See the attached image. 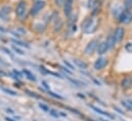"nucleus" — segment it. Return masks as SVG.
<instances>
[{"mask_svg":"<svg viewBox=\"0 0 132 121\" xmlns=\"http://www.w3.org/2000/svg\"><path fill=\"white\" fill-rule=\"evenodd\" d=\"M45 6V1L43 0H38L36 1L35 3L33 4L32 8H31V14L32 16H37Z\"/></svg>","mask_w":132,"mask_h":121,"instance_id":"f257e3e1","label":"nucleus"},{"mask_svg":"<svg viewBox=\"0 0 132 121\" xmlns=\"http://www.w3.org/2000/svg\"><path fill=\"white\" fill-rule=\"evenodd\" d=\"M26 11H27V5H26V2L25 1H20L16 5V8H15V13L19 18H24L25 14H26Z\"/></svg>","mask_w":132,"mask_h":121,"instance_id":"f03ea898","label":"nucleus"},{"mask_svg":"<svg viewBox=\"0 0 132 121\" xmlns=\"http://www.w3.org/2000/svg\"><path fill=\"white\" fill-rule=\"evenodd\" d=\"M97 45H98V41H97L96 39L91 40V41L86 45V47H85V50H84L85 54H86L87 56H91V55L96 50Z\"/></svg>","mask_w":132,"mask_h":121,"instance_id":"7ed1b4c3","label":"nucleus"},{"mask_svg":"<svg viewBox=\"0 0 132 121\" xmlns=\"http://www.w3.org/2000/svg\"><path fill=\"white\" fill-rule=\"evenodd\" d=\"M124 34H125L124 28H122V27H118V28L116 29L115 34L113 35V36H114V39H115V41H116V43H119V42L122 41V39L124 38Z\"/></svg>","mask_w":132,"mask_h":121,"instance_id":"20e7f679","label":"nucleus"},{"mask_svg":"<svg viewBox=\"0 0 132 121\" xmlns=\"http://www.w3.org/2000/svg\"><path fill=\"white\" fill-rule=\"evenodd\" d=\"M132 21V12L129 10H125L120 16V22L123 24H129Z\"/></svg>","mask_w":132,"mask_h":121,"instance_id":"39448f33","label":"nucleus"},{"mask_svg":"<svg viewBox=\"0 0 132 121\" xmlns=\"http://www.w3.org/2000/svg\"><path fill=\"white\" fill-rule=\"evenodd\" d=\"M10 11H11L10 6H8V5L2 6V7L0 8V18H1L2 20L6 21L7 18L9 17V14H10Z\"/></svg>","mask_w":132,"mask_h":121,"instance_id":"423d86ee","label":"nucleus"},{"mask_svg":"<svg viewBox=\"0 0 132 121\" xmlns=\"http://www.w3.org/2000/svg\"><path fill=\"white\" fill-rule=\"evenodd\" d=\"M108 64V59L105 58H98L94 63V69L95 70H102Z\"/></svg>","mask_w":132,"mask_h":121,"instance_id":"0eeeda50","label":"nucleus"},{"mask_svg":"<svg viewBox=\"0 0 132 121\" xmlns=\"http://www.w3.org/2000/svg\"><path fill=\"white\" fill-rule=\"evenodd\" d=\"M73 1L74 0H66L65 4H64V12L67 17H69L72 12V8H73Z\"/></svg>","mask_w":132,"mask_h":121,"instance_id":"6e6552de","label":"nucleus"},{"mask_svg":"<svg viewBox=\"0 0 132 121\" xmlns=\"http://www.w3.org/2000/svg\"><path fill=\"white\" fill-rule=\"evenodd\" d=\"M92 25H93V20H92L91 18L86 19V20L84 21L83 25H82V28H83L84 32H85V33H90V28L92 27Z\"/></svg>","mask_w":132,"mask_h":121,"instance_id":"1a4fd4ad","label":"nucleus"},{"mask_svg":"<svg viewBox=\"0 0 132 121\" xmlns=\"http://www.w3.org/2000/svg\"><path fill=\"white\" fill-rule=\"evenodd\" d=\"M121 85H122V87H123L124 89H129V88H131L132 87V77H130V76L125 77V78L122 80Z\"/></svg>","mask_w":132,"mask_h":121,"instance_id":"9d476101","label":"nucleus"},{"mask_svg":"<svg viewBox=\"0 0 132 121\" xmlns=\"http://www.w3.org/2000/svg\"><path fill=\"white\" fill-rule=\"evenodd\" d=\"M108 49H109V47H108L106 41H102V42L98 43L97 48H96V51H97V54H98V55H103V54H105V52H106V50H108Z\"/></svg>","mask_w":132,"mask_h":121,"instance_id":"9b49d317","label":"nucleus"},{"mask_svg":"<svg viewBox=\"0 0 132 121\" xmlns=\"http://www.w3.org/2000/svg\"><path fill=\"white\" fill-rule=\"evenodd\" d=\"M74 63H75V64H76V66H78L80 69L85 70V69H87V68H88V65H87L85 62L79 60V59H75V60H74Z\"/></svg>","mask_w":132,"mask_h":121,"instance_id":"f8f14e48","label":"nucleus"},{"mask_svg":"<svg viewBox=\"0 0 132 121\" xmlns=\"http://www.w3.org/2000/svg\"><path fill=\"white\" fill-rule=\"evenodd\" d=\"M95 112H97L99 114H101V115H104V116H108V117H110V118H112V119H114V117H113V115H111L110 113H108V112H104V111H102L101 109H99V108H96V107H94V106H90Z\"/></svg>","mask_w":132,"mask_h":121,"instance_id":"ddd939ff","label":"nucleus"},{"mask_svg":"<svg viewBox=\"0 0 132 121\" xmlns=\"http://www.w3.org/2000/svg\"><path fill=\"white\" fill-rule=\"evenodd\" d=\"M63 28V21L61 19H56L55 24H54V32H59Z\"/></svg>","mask_w":132,"mask_h":121,"instance_id":"4468645a","label":"nucleus"},{"mask_svg":"<svg viewBox=\"0 0 132 121\" xmlns=\"http://www.w3.org/2000/svg\"><path fill=\"white\" fill-rule=\"evenodd\" d=\"M106 44H108V47H109V48H113V47L115 46L116 41H115V39H114V36H113V35H111V36L108 38V40H106Z\"/></svg>","mask_w":132,"mask_h":121,"instance_id":"2eb2a0df","label":"nucleus"},{"mask_svg":"<svg viewBox=\"0 0 132 121\" xmlns=\"http://www.w3.org/2000/svg\"><path fill=\"white\" fill-rule=\"evenodd\" d=\"M24 74H26V76H27V78L28 79H30V80H32V81H36V78H35V76H34L33 74L30 72V71H28V70H26V69H24Z\"/></svg>","mask_w":132,"mask_h":121,"instance_id":"dca6fc26","label":"nucleus"},{"mask_svg":"<svg viewBox=\"0 0 132 121\" xmlns=\"http://www.w3.org/2000/svg\"><path fill=\"white\" fill-rule=\"evenodd\" d=\"M1 89L4 91V92H6V93L10 94V95H18V93H16L15 91L11 90V89H9V88H5V87H2Z\"/></svg>","mask_w":132,"mask_h":121,"instance_id":"f3484780","label":"nucleus"},{"mask_svg":"<svg viewBox=\"0 0 132 121\" xmlns=\"http://www.w3.org/2000/svg\"><path fill=\"white\" fill-rule=\"evenodd\" d=\"M65 1H66V0H54V3H55V5H56V6L62 7V6H64Z\"/></svg>","mask_w":132,"mask_h":121,"instance_id":"a211bd4d","label":"nucleus"},{"mask_svg":"<svg viewBox=\"0 0 132 121\" xmlns=\"http://www.w3.org/2000/svg\"><path fill=\"white\" fill-rule=\"evenodd\" d=\"M12 42H14V43H16V44H19V45H22V46H26V47H30L27 43H24V42H22V41H19V40H15V39H12Z\"/></svg>","mask_w":132,"mask_h":121,"instance_id":"6ab92c4d","label":"nucleus"},{"mask_svg":"<svg viewBox=\"0 0 132 121\" xmlns=\"http://www.w3.org/2000/svg\"><path fill=\"white\" fill-rule=\"evenodd\" d=\"M39 107H40L43 111H45V112H49V109H48V107H47L46 105H44V104H39Z\"/></svg>","mask_w":132,"mask_h":121,"instance_id":"aec40b11","label":"nucleus"},{"mask_svg":"<svg viewBox=\"0 0 132 121\" xmlns=\"http://www.w3.org/2000/svg\"><path fill=\"white\" fill-rule=\"evenodd\" d=\"M49 113H50V115L54 116L55 118H59V116H60V114L56 111H54V110H49Z\"/></svg>","mask_w":132,"mask_h":121,"instance_id":"412c9836","label":"nucleus"},{"mask_svg":"<svg viewBox=\"0 0 132 121\" xmlns=\"http://www.w3.org/2000/svg\"><path fill=\"white\" fill-rule=\"evenodd\" d=\"M48 93H49L50 95H52L53 97H56V99L63 100V96H61V95H59V94H55V93H54V92H52V91H49V90H48Z\"/></svg>","mask_w":132,"mask_h":121,"instance_id":"4be33fe9","label":"nucleus"},{"mask_svg":"<svg viewBox=\"0 0 132 121\" xmlns=\"http://www.w3.org/2000/svg\"><path fill=\"white\" fill-rule=\"evenodd\" d=\"M13 50H14V51H15L16 54H19V55H22V56H23V55H25V52H24L23 50H21L20 48L15 47V46H13Z\"/></svg>","mask_w":132,"mask_h":121,"instance_id":"5701e85b","label":"nucleus"},{"mask_svg":"<svg viewBox=\"0 0 132 121\" xmlns=\"http://www.w3.org/2000/svg\"><path fill=\"white\" fill-rule=\"evenodd\" d=\"M64 64L66 65V66L68 67V68H69V69H71V70H73V69H74V67L72 66V64H70V63H69V62H68L67 60L64 61Z\"/></svg>","mask_w":132,"mask_h":121,"instance_id":"b1692460","label":"nucleus"},{"mask_svg":"<svg viewBox=\"0 0 132 121\" xmlns=\"http://www.w3.org/2000/svg\"><path fill=\"white\" fill-rule=\"evenodd\" d=\"M1 50L5 51V54H7V55H9V56H11V57H12V55H11V52H10V50H9V49H7V48H5V47H1Z\"/></svg>","mask_w":132,"mask_h":121,"instance_id":"393cba45","label":"nucleus"},{"mask_svg":"<svg viewBox=\"0 0 132 121\" xmlns=\"http://www.w3.org/2000/svg\"><path fill=\"white\" fill-rule=\"evenodd\" d=\"M27 92L30 94V95H32V96H34V97H40L39 95H37L35 92H32V91H30V90H27Z\"/></svg>","mask_w":132,"mask_h":121,"instance_id":"a878e982","label":"nucleus"},{"mask_svg":"<svg viewBox=\"0 0 132 121\" xmlns=\"http://www.w3.org/2000/svg\"><path fill=\"white\" fill-rule=\"evenodd\" d=\"M126 49H127V50H129V51H131L132 50V43H128V44L126 45Z\"/></svg>","mask_w":132,"mask_h":121,"instance_id":"bb28decb","label":"nucleus"},{"mask_svg":"<svg viewBox=\"0 0 132 121\" xmlns=\"http://www.w3.org/2000/svg\"><path fill=\"white\" fill-rule=\"evenodd\" d=\"M62 69L65 71V72H67L68 74H72V71H70V70H68V68H65V67H62Z\"/></svg>","mask_w":132,"mask_h":121,"instance_id":"cd10ccee","label":"nucleus"},{"mask_svg":"<svg viewBox=\"0 0 132 121\" xmlns=\"http://www.w3.org/2000/svg\"><path fill=\"white\" fill-rule=\"evenodd\" d=\"M114 109H115V110H116L117 112H119L120 114H124V112H123V111H121V110H120V109H119L118 107H114Z\"/></svg>","mask_w":132,"mask_h":121,"instance_id":"c85d7f7f","label":"nucleus"},{"mask_svg":"<svg viewBox=\"0 0 132 121\" xmlns=\"http://www.w3.org/2000/svg\"><path fill=\"white\" fill-rule=\"evenodd\" d=\"M42 83H43V85H44V87H45V88H47V89H49V86L47 85V83H46L45 81H42Z\"/></svg>","mask_w":132,"mask_h":121,"instance_id":"c756f323","label":"nucleus"},{"mask_svg":"<svg viewBox=\"0 0 132 121\" xmlns=\"http://www.w3.org/2000/svg\"><path fill=\"white\" fill-rule=\"evenodd\" d=\"M5 120L6 121H14V120H12L10 117H5Z\"/></svg>","mask_w":132,"mask_h":121,"instance_id":"7c9ffc66","label":"nucleus"},{"mask_svg":"<svg viewBox=\"0 0 132 121\" xmlns=\"http://www.w3.org/2000/svg\"><path fill=\"white\" fill-rule=\"evenodd\" d=\"M6 112H7V113H8V112H9V113H13V111H12L11 109H6Z\"/></svg>","mask_w":132,"mask_h":121,"instance_id":"2f4dec72","label":"nucleus"},{"mask_svg":"<svg viewBox=\"0 0 132 121\" xmlns=\"http://www.w3.org/2000/svg\"><path fill=\"white\" fill-rule=\"evenodd\" d=\"M127 103L130 105V107H131V109H132V101L130 100V101H127Z\"/></svg>","mask_w":132,"mask_h":121,"instance_id":"473e14b6","label":"nucleus"},{"mask_svg":"<svg viewBox=\"0 0 132 121\" xmlns=\"http://www.w3.org/2000/svg\"><path fill=\"white\" fill-rule=\"evenodd\" d=\"M129 1H130V2H131V3H132V0H129Z\"/></svg>","mask_w":132,"mask_h":121,"instance_id":"72a5a7b5","label":"nucleus"}]
</instances>
